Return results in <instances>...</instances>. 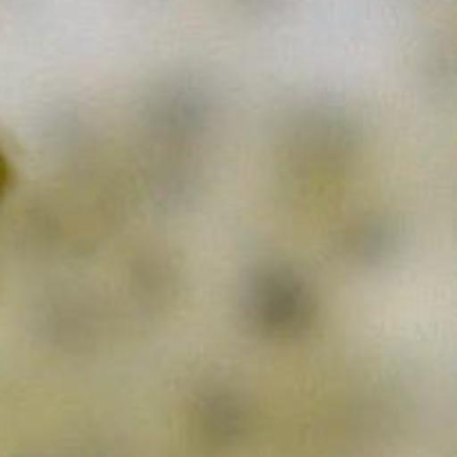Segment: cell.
I'll return each mask as SVG.
<instances>
[{
  "mask_svg": "<svg viewBox=\"0 0 457 457\" xmlns=\"http://www.w3.org/2000/svg\"><path fill=\"white\" fill-rule=\"evenodd\" d=\"M4 186H7V163H4L3 154H0V192L4 190Z\"/></svg>",
  "mask_w": 457,
  "mask_h": 457,
  "instance_id": "cell-1",
  "label": "cell"
}]
</instances>
